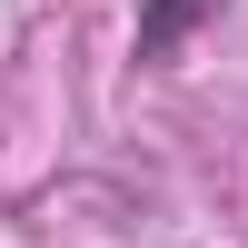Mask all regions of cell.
Instances as JSON below:
<instances>
[{
	"label": "cell",
	"instance_id": "cell-1",
	"mask_svg": "<svg viewBox=\"0 0 248 248\" xmlns=\"http://www.w3.org/2000/svg\"><path fill=\"white\" fill-rule=\"evenodd\" d=\"M229 10V0H139V30H129V50H139V70H169L179 50H189L209 20Z\"/></svg>",
	"mask_w": 248,
	"mask_h": 248
}]
</instances>
